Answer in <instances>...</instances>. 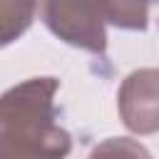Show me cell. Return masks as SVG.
Instances as JSON below:
<instances>
[{
  "label": "cell",
  "instance_id": "obj_7",
  "mask_svg": "<svg viewBox=\"0 0 159 159\" xmlns=\"http://www.w3.org/2000/svg\"><path fill=\"white\" fill-rule=\"evenodd\" d=\"M0 159H27V157H20V154L7 152V149H2V147H0Z\"/></svg>",
  "mask_w": 159,
  "mask_h": 159
},
{
  "label": "cell",
  "instance_id": "obj_5",
  "mask_svg": "<svg viewBox=\"0 0 159 159\" xmlns=\"http://www.w3.org/2000/svg\"><path fill=\"white\" fill-rule=\"evenodd\" d=\"M35 20V0H0V47L12 45Z\"/></svg>",
  "mask_w": 159,
  "mask_h": 159
},
{
  "label": "cell",
  "instance_id": "obj_1",
  "mask_svg": "<svg viewBox=\"0 0 159 159\" xmlns=\"http://www.w3.org/2000/svg\"><path fill=\"white\" fill-rule=\"evenodd\" d=\"M57 77H30L0 97V147L27 159H67L72 134L57 122Z\"/></svg>",
  "mask_w": 159,
  "mask_h": 159
},
{
  "label": "cell",
  "instance_id": "obj_2",
  "mask_svg": "<svg viewBox=\"0 0 159 159\" xmlns=\"http://www.w3.org/2000/svg\"><path fill=\"white\" fill-rule=\"evenodd\" d=\"M35 15L62 42L102 55L107 50V30L99 0H35Z\"/></svg>",
  "mask_w": 159,
  "mask_h": 159
},
{
  "label": "cell",
  "instance_id": "obj_6",
  "mask_svg": "<svg viewBox=\"0 0 159 159\" xmlns=\"http://www.w3.org/2000/svg\"><path fill=\"white\" fill-rule=\"evenodd\" d=\"M87 159H154L144 144L129 137H109L99 142Z\"/></svg>",
  "mask_w": 159,
  "mask_h": 159
},
{
  "label": "cell",
  "instance_id": "obj_4",
  "mask_svg": "<svg viewBox=\"0 0 159 159\" xmlns=\"http://www.w3.org/2000/svg\"><path fill=\"white\" fill-rule=\"evenodd\" d=\"M154 2L157 0H99V12L104 25L119 30H147Z\"/></svg>",
  "mask_w": 159,
  "mask_h": 159
},
{
  "label": "cell",
  "instance_id": "obj_3",
  "mask_svg": "<svg viewBox=\"0 0 159 159\" xmlns=\"http://www.w3.org/2000/svg\"><path fill=\"white\" fill-rule=\"evenodd\" d=\"M117 107L124 127L134 134H154L159 129L157 112V70L144 67L127 75L117 92Z\"/></svg>",
  "mask_w": 159,
  "mask_h": 159
}]
</instances>
